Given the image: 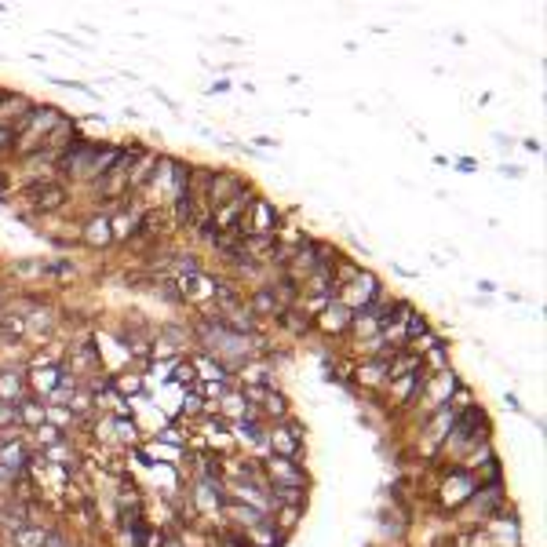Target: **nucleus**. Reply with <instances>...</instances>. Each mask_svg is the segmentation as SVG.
Segmentation results:
<instances>
[{
	"instance_id": "aec40b11",
	"label": "nucleus",
	"mask_w": 547,
	"mask_h": 547,
	"mask_svg": "<svg viewBox=\"0 0 547 547\" xmlns=\"http://www.w3.org/2000/svg\"><path fill=\"white\" fill-rule=\"evenodd\" d=\"M51 419L55 424H70V409H51Z\"/></svg>"
},
{
	"instance_id": "f8f14e48",
	"label": "nucleus",
	"mask_w": 547,
	"mask_h": 547,
	"mask_svg": "<svg viewBox=\"0 0 547 547\" xmlns=\"http://www.w3.org/2000/svg\"><path fill=\"white\" fill-rule=\"evenodd\" d=\"M190 292H194V300H208V296H216V281L197 274V278H190Z\"/></svg>"
},
{
	"instance_id": "423d86ee",
	"label": "nucleus",
	"mask_w": 547,
	"mask_h": 547,
	"mask_svg": "<svg viewBox=\"0 0 547 547\" xmlns=\"http://www.w3.org/2000/svg\"><path fill=\"white\" fill-rule=\"evenodd\" d=\"M266 467H270L274 478H278V486H292V489H296L300 481H303V474L296 471V464H292V460H285V456H270Z\"/></svg>"
},
{
	"instance_id": "6ab92c4d",
	"label": "nucleus",
	"mask_w": 547,
	"mask_h": 547,
	"mask_svg": "<svg viewBox=\"0 0 547 547\" xmlns=\"http://www.w3.org/2000/svg\"><path fill=\"white\" fill-rule=\"evenodd\" d=\"M15 142V135H11V128H0V154L8 150V146Z\"/></svg>"
},
{
	"instance_id": "7ed1b4c3",
	"label": "nucleus",
	"mask_w": 547,
	"mask_h": 547,
	"mask_svg": "<svg viewBox=\"0 0 547 547\" xmlns=\"http://www.w3.org/2000/svg\"><path fill=\"white\" fill-rule=\"evenodd\" d=\"M245 190V183L238 179V176H230V172H223V176H216L212 183H208V204H212V212L219 204H226L230 197H238Z\"/></svg>"
},
{
	"instance_id": "f257e3e1",
	"label": "nucleus",
	"mask_w": 547,
	"mask_h": 547,
	"mask_svg": "<svg viewBox=\"0 0 547 547\" xmlns=\"http://www.w3.org/2000/svg\"><path fill=\"white\" fill-rule=\"evenodd\" d=\"M376 296H380V278L369 270H357L354 274V281L343 288V307L347 310H365L376 303Z\"/></svg>"
},
{
	"instance_id": "f3484780",
	"label": "nucleus",
	"mask_w": 547,
	"mask_h": 547,
	"mask_svg": "<svg viewBox=\"0 0 547 547\" xmlns=\"http://www.w3.org/2000/svg\"><path fill=\"white\" fill-rule=\"evenodd\" d=\"M15 419H18V409L4 402V405H0V424H15Z\"/></svg>"
},
{
	"instance_id": "f03ea898",
	"label": "nucleus",
	"mask_w": 547,
	"mask_h": 547,
	"mask_svg": "<svg viewBox=\"0 0 547 547\" xmlns=\"http://www.w3.org/2000/svg\"><path fill=\"white\" fill-rule=\"evenodd\" d=\"M245 216H252L248 223H241V230H245L248 238H274V223H278V212H274V204H266L263 197H256Z\"/></svg>"
},
{
	"instance_id": "a211bd4d",
	"label": "nucleus",
	"mask_w": 547,
	"mask_h": 547,
	"mask_svg": "<svg viewBox=\"0 0 547 547\" xmlns=\"http://www.w3.org/2000/svg\"><path fill=\"white\" fill-rule=\"evenodd\" d=\"M274 493H278V496H281L285 503H296V496H300V489H292V486H278Z\"/></svg>"
},
{
	"instance_id": "5701e85b",
	"label": "nucleus",
	"mask_w": 547,
	"mask_h": 547,
	"mask_svg": "<svg viewBox=\"0 0 547 547\" xmlns=\"http://www.w3.org/2000/svg\"><path fill=\"white\" fill-rule=\"evenodd\" d=\"M44 547H62V540L59 536H44Z\"/></svg>"
},
{
	"instance_id": "9d476101",
	"label": "nucleus",
	"mask_w": 547,
	"mask_h": 547,
	"mask_svg": "<svg viewBox=\"0 0 547 547\" xmlns=\"http://www.w3.org/2000/svg\"><path fill=\"white\" fill-rule=\"evenodd\" d=\"M270 445H274V456H285V460H292V453H296V441H292L288 431H274Z\"/></svg>"
},
{
	"instance_id": "39448f33",
	"label": "nucleus",
	"mask_w": 547,
	"mask_h": 547,
	"mask_svg": "<svg viewBox=\"0 0 547 547\" xmlns=\"http://www.w3.org/2000/svg\"><path fill=\"white\" fill-rule=\"evenodd\" d=\"M80 238H84V245H92V248H106V245H113L110 216H95V219H88V223H84V230H80Z\"/></svg>"
},
{
	"instance_id": "0eeeda50",
	"label": "nucleus",
	"mask_w": 547,
	"mask_h": 547,
	"mask_svg": "<svg viewBox=\"0 0 547 547\" xmlns=\"http://www.w3.org/2000/svg\"><path fill=\"white\" fill-rule=\"evenodd\" d=\"M30 106H33V102L23 99V95H8V99H0V128H11V124L23 117Z\"/></svg>"
},
{
	"instance_id": "1a4fd4ad",
	"label": "nucleus",
	"mask_w": 547,
	"mask_h": 547,
	"mask_svg": "<svg viewBox=\"0 0 547 547\" xmlns=\"http://www.w3.org/2000/svg\"><path fill=\"white\" fill-rule=\"evenodd\" d=\"M18 394H23V376L18 372H0V398L11 405Z\"/></svg>"
},
{
	"instance_id": "dca6fc26",
	"label": "nucleus",
	"mask_w": 547,
	"mask_h": 547,
	"mask_svg": "<svg viewBox=\"0 0 547 547\" xmlns=\"http://www.w3.org/2000/svg\"><path fill=\"white\" fill-rule=\"evenodd\" d=\"M256 310L259 314H278V300H274V292H256Z\"/></svg>"
},
{
	"instance_id": "6e6552de",
	"label": "nucleus",
	"mask_w": 547,
	"mask_h": 547,
	"mask_svg": "<svg viewBox=\"0 0 547 547\" xmlns=\"http://www.w3.org/2000/svg\"><path fill=\"white\" fill-rule=\"evenodd\" d=\"M157 164H161V161H157V154H154V157L146 154V157L139 161V168H135V172H128V186H132V190H139L142 183H150V176L157 172Z\"/></svg>"
},
{
	"instance_id": "2eb2a0df",
	"label": "nucleus",
	"mask_w": 547,
	"mask_h": 547,
	"mask_svg": "<svg viewBox=\"0 0 547 547\" xmlns=\"http://www.w3.org/2000/svg\"><path fill=\"white\" fill-rule=\"evenodd\" d=\"M18 416H23L26 424H44V416H48V412L40 409L37 402H23V409H18Z\"/></svg>"
},
{
	"instance_id": "412c9836",
	"label": "nucleus",
	"mask_w": 547,
	"mask_h": 547,
	"mask_svg": "<svg viewBox=\"0 0 547 547\" xmlns=\"http://www.w3.org/2000/svg\"><path fill=\"white\" fill-rule=\"evenodd\" d=\"M117 387H121V391H128V394H139V380H121Z\"/></svg>"
},
{
	"instance_id": "4468645a",
	"label": "nucleus",
	"mask_w": 547,
	"mask_h": 547,
	"mask_svg": "<svg viewBox=\"0 0 547 547\" xmlns=\"http://www.w3.org/2000/svg\"><path fill=\"white\" fill-rule=\"evenodd\" d=\"M226 416H241V419H252L256 412H248V402L238 394H226Z\"/></svg>"
},
{
	"instance_id": "ddd939ff",
	"label": "nucleus",
	"mask_w": 547,
	"mask_h": 547,
	"mask_svg": "<svg viewBox=\"0 0 547 547\" xmlns=\"http://www.w3.org/2000/svg\"><path fill=\"white\" fill-rule=\"evenodd\" d=\"M230 515H234L238 522H245V525H259V522H263V515H259L256 508H248V503H234V508H230Z\"/></svg>"
},
{
	"instance_id": "4be33fe9",
	"label": "nucleus",
	"mask_w": 547,
	"mask_h": 547,
	"mask_svg": "<svg viewBox=\"0 0 547 547\" xmlns=\"http://www.w3.org/2000/svg\"><path fill=\"white\" fill-rule=\"evenodd\" d=\"M51 380H55V372H40V391H48Z\"/></svg>"
},
{
	"instance_id": "9b49d317",
	"label": "nucleus",
	"mask_w": 547,
	"mask_h": 547,
	"mask_svg": "<svg viewBox=\"0 0 547 547\" xmlns=\"http://www.w3.org/2000/svg\"><path fill=\"white\" fill-rule=\"evenodd\" d=\"M15 540H18V547H44V533L33 529V525H23V529H15Z\"/></svg>"
},
{
	"instance_id": "20e7f679",
	"label": "nucleus",
	"mask_w": 547,
	"mask_h": 547,
	"mask_svg": "<svg viewBox=\"0 0 547 547\" xmlns=\"http://www.w3.org/2000/svg\"><path fill=\"white\" fill-rule=\"evenodd\" d=\"M30 197H33V208H37V212H55V208L66 201L62 186H51V183H33V186H30Z\"/></svg>"
}]
</instances>
